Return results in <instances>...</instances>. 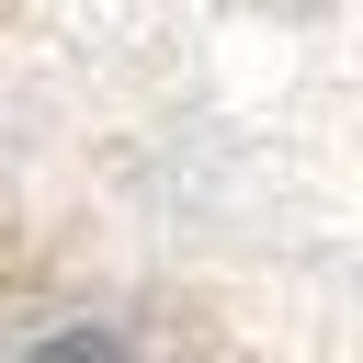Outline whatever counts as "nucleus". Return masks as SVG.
<instances>
[{"label": "nucleus", "mask_w": 363, "mask_h": 363, "mask_svg": "<svg viewBox=\"0 0 363 363\" xmlns=\"http://www.w3.org/2000/svg\"><path fill=\"white\" fill-rule=\"evenodd\" d=\"M0 340L352 352V0H0Z\"/></svg>", "instance_id": "1"}]
</instances>
